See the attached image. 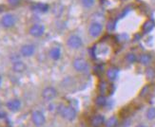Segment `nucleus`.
Here are the masks:
<instances>
[{"label":"nucleus","mask_w":155,"mask_h":127,"mask_svg":"<svg viewBox=\"0 0 155 127\" xmlns=\"http://www.w3.org/2000/svg\"><path fill=\"white\" fill-rule=\"evenodd\" d=\"M153 29H154V22L152 20H147V21H146L142 26V31L145 34L152 31Z\"/></svg>","instance_id":"obj_16"},{"label":"nucleus","mask_w":155,"mask_h":127,"mask_svg":"<svg viewBox=\"0 0 155 127\" xmlns=\"http://www.w3.org/2000/svg\"><path fill=\"white\" fill-rule=\"evenodd\" d=\"M1 84H2V77L0 76V86H1Z\"/></svg>","instance_id":"obj_30"},{"label":"nucleus","mask_w":155,"mask_h":127,"mask_svg":"<svg viewBox=\"0 0 155 127\" xmlns=\"http://www.w3.org/2000/svg\"><path fill=\"white\" fill-rule=\"evenodd\" d=\"M146 76L149 80H153L155 78V69L152 68H149L146 70Z\"/></svg>","instance_id":"obj_23"},{"label":"nucleus","mask_w":155,"mask_h":127,"mask_svg":"<svg viewBox=\"0 0 155 127\" xmlns=\"http://www.w3.org/2000/svg\"><path fill=\"white\" fill-rule=\"evenodd\" d=\"M106 122V119L104 118V116L102 115H95L94 117H92V119H91V125L92 127H101Z\"/></svg>","instance_id":"obj_12"},{"label":"nucleus","mask_w":155,"mask_h":127,"mask_svg":"<svg viewBox=\"0 0 155 127\" xmlns=\"http://www.w3.org/2000/svg\"><path fill=\"white\" fill-rule=\"evenodd\" d=\"M31 122L33 125L36 127H41L46 123V117L43 114V112L40 110H35L31 113Z\"/></svg>","instance_id":"obj_2"},{"label":"nucleus","mask_w":155,"mask_h":127,"mask_svg":"<svg viewBox=\"0 0 155 127\" xmlns=\"http://www.w3.org/2000/svg\"><path fill=\"white\" fill-rule=\"evenodd\" d=\"M67 45L71 49H78L83 46V40L78 35H71L67 40Z\"/></svg>","instance_id":"obj_3"},{"label":"nucleus","mask_w":155,"mask_h":127,"mask_svg":"<svg viewBox=\"0 0 155 127\" xmlns=\"http://www.w3.org/2000/svg\"><path fill=\"white\" fill-rule=\"evenodd\" d=\"M8 3L11 5V6H17L19 3H20V0H8Z\"/></svg>","instance_id":"obj_26"},{"label":"nucleus","mask_w":155,"mask_h":127,"mask_svg":"<svg viewBox=\"0 0 155 127\" xmlns=\"http://www.w3.org/2000/svg\"><path fill=\"white\" fill-rule=\"evenodd\" d=\"M105 125L106 127H116L118 125V119L115 116H112L110 118H109L105 122Z\"/></svg>","instance_id":"obj_19"},{"label":"nucleus","mask_w":155,"mask_h":127,"mask_svg":"<svg viewBox=\"0 0 155 127\" xmlns=\"http://www.w3.org/2000/svg\"><path fill=\"white\" fill-rule=\"evenodd\" d=\"M147 89H149V87L147 86H146V87L142 90V93H141V96H144V95H146L147 94Z\"/></svg>","instance_id":"obj_27"},{"label":"nucleus","mask_w":155,"mask_h":127,"mask_svg":"<svg viewBox=\"0 0 155 127\" xmlns=\"http://www.w3.org/2000/svg\"><path fill=\"white\" fill-rule=\"evenodd\" d=\"M21 101L18 99H12L6 103V107L12 112H17L21 108Z\"/></svg>","instance_id":"obj_10"},{"label":"nucleus","mask_w":155,"mask_h":127,"mask_svg":"<svg viewBox=\"0 0 155 127\" xmlns=\"http://www.w3.org/2000/svg\"><path fill=\"white\" fill-rule=\"evenodd\" d=\"M6 113L5 112H3V111H0V119H4L5 117H6Z\"/></svg>","instance_id":"obj_28"},{"label":"nucleus","mask_w":155,"mask_h":127,"mask_svg":"<svg viewBox=\"0 0 155 127\" xmlns=\"http://www.w3.org/2000/svg\"><path fill=\"white\" fill-rule=\"evenodd\" d=\"M15 23H16V17L13 14H12V13H7L1 19V24L6 29L12 28L15 25Z\"/></svg>","instance_id":"obj_6"},{"label":"nucleus","mask_w":155,"mask_h":127,"mask_svg":"<svg viewBox=\"0 0 155 127\" xmlns=\"http://www.w3.org/2000/svg\"><path fill=\"white\" fill-rule=\"evenodd\" d=\"M29 33L33 37H40L45 33V27L42 24H35L30 28Z\"/></svg>","instance_id":"obj_8"},{"label":"nucleus","mask_w":155,"mask_h":127,"mask_svg":"<svg viewBox=\"0 0 155 127\" xmlns=\"http://www.w3.org/2000/svg\"><path fill=\"white\" fill-rule=\"evenodd\" d=\"M138 61L142 65L147 66L149 65H150V63L152 61V57L150 54H149V53H143V54H141L140 57L138 58Z\"/></svg>","instance_id":"obj_14"},{"label":"nucleus","mask_w":155,"mask_h":127,"mask_svg":"<svg viewBox=\"0 0 155 127\" xmlns=\"http://www.w3.org/2000/svg\"><path fill=\"white\" fill-rule=\"evenodd\" d=\"M57 111L59 112V114L62 116V118L68 122H73L77 115L75 108H73L71 105L60 104L57 107Z\"/></svg>","instance_id":"obj_1"},{"label":"nucleus","mask_w":155,"mask_h":127,"mask_svg":"<svg viewBox=\"0 0 155 127\" xmlns=\"http://www.w3.org/2000/svg\"><path fill=\"white\" fill-rule=\"evenodd\" d=\"M103 31V26L99 22H92L89 27V33L93 38L98 37Z\"/></svg>","instance_id":"obj_7"},{"label":"nucleus","mask_w":155,"mask_h":127,"mask_svg":"<svg viewBox=\"0 0 155 127\" xmlns=\"http://www.w3.org/2000/svg\"><path fill=\"white\" fill-rule=\"evenodd\" d=\"M98 89H99V92L101 93V95H106V93L109 91V84H107V82L102 81L99 84Z\"/></svg>","instance_id":"obj_20"},{"label":"nucleus","mask_w":155,"mask_h":127,"mask_svg":"<svg viewBox=\"0 0 155 127\" xmlns=\"http://www.w3.org/2000/svg\"><path fill=\"white\" fill-rule=\"evenodd\" d=\"M1 104H2V103H1V101H0V107H1Z\"/></svg>","instance_id":"obj_32"},{"label":"nucleus","mask_w":155,"mask_h":127,"mask_svg":"<svg viewBox=\"0 0 155 127\" xmlns=\"http://www.w3.org/2000/svg\"><path fill=\"white\" fill-rule=\"evenodd\" d=\"M136 127H146L145 125H142V124H140V125H137Z\"/></svg>","instance_id":"obj_31"},{"label":"nucleus","mask_w":155,"mask_h":127,"mask_svg":"<svg viewBox=\"0 0 155 127\" xmlns=\"http://www.w3.org/2000/svg\"><path fill=\"white\" fill-rule=\"evenodd\" d=\"M31 10L37 12H46L49 10V6L45 3H36L31 6Z\"/></svg>","instance_id":"obj_15"},{"label":"nucleus","mask_w":155,"mask_h":127,"mask_svg":"<svg viewBox=\"0 0 155 127\" xmlns=\"http://www.w3.org/2000/svg\"><path fill=\"white\" fill-rule=\"evenodd\" d=\"M72 66L77 72H86L89 68V65H87V61L84 58H75L73 60V63H72Z\"/></svg>","instance_id":"obj_4"},{"label":"nucleus","mask_w":155,"mask_h":127,"mask_svg":"<svg viewBox=\"0 0 155 127\" xmlns=\"http://www.w3.org/2000/svg\"><path fill=\"white\" fill-rule=\"evenodd\" d=\"M35 52V46L31 44H27L21 46L20 49V55L23 57H31Z\"/></svg>","instance_id":"obj_9"},{"label":"nucleus","mask_w":155,"mask_h":127,"mask_svg":"<svg viewBox=\"0 0 155 127\" xmlns=\"http://www.w3.org/2000/svg\"><path fill=\"white\" fill-rule=\"evenodd\" d=\"M114 28H115V23H114L113 21H110L109 23H107V30H109V31H112L114 30Z\"/></svg>","instance_id":"obj_25"},{"label":"nucleus","mask_w":155,"mask_h":127,"mask_svg":"<svg viewBox=\"0 0 155 127\" xmlns=\"http://www.w3.org/2000/svg\"><path fill=\"white\" fill-rule=\"evenodd\" d=\"M42 98L46 102H51L57 96V90L52 86H47L42 91Z\"/></svg>","instance_id":"obj_5"},{"label":"nucleus","mask_w":155,"mask_h":127,"mask_svg":"<svg viewBox=\"0 0 155 127\" xmlns=\"http://www.w3.org/2000/svg\"><path fill=\"white\" fill-rule=\"evenodd\" d=\"M107 78L110 80V82H114L115 80H117L118 75H119V69L115 66H111L109 69L107 70Z\"/></svg>","instance_id":"obj_11"},{"label":"nucleus","mask_w":155,"mask_h":127,"mask_svg":"<svg viewBox=\"0 0 155 127\" xmlns=\"http://www.w3.org/2000/svg\"><path fill=\"white\" fill-rule=\"evenodd\" d=\"M125 59L129 64H134V63L137 62V56L132 52L127 53V54L126 55V57H125Z\"/></svg>","instance_id":"obj_21"},{"label":"nucleus","mask_w":155,"mask_h":127,"mask_svg":"<svg viewBox=\"0 0 155 127\" xmlns=\"http://www.w3.org/2000/svg\"><path fill=\"white\" fill-rule=\"evenodd\" d=\"M50 57L54 60V61H57V60L60 59L61 57V50L58 48V46H54V48L51 49L50 50Z\"/></svg>","instance_id":"obj_17"},{"label":"nucleus","mask_w":155,"mask_h":127,"mask_svg":"<svg viewBox=\"0 0 155 127\" xmlns=\"http://www.w3.org/2000/svg\"><path fill=\"white\" fill-rule=\"evenodd\" d=\"M107 103V97L105 95H99L98 97H96L95 99V104L99 107H103V106H106Z\"/></svg>","instance_id":"obj_18"},{"label":"nucleus","mask_w":155,"mask_h":127,"mask_svg":"<svg viewBox=\"0 0 155 127\" xmlns=\"http://www.w3.org/2000/svg\"><path fill=\"white\" fill-rule=\"evenodd\" d=\"M94 2L95 0H81V3L85 7V8H91V7L94 5Z\"/></svg>","instance_id":"obj_24"},{"label":"nucleus","mask_w":155,"mask_h":127,"mask_svg":"<svg viewBox=\"0 0 155 127\" xmlns=\"http://www.w3.org/2000/svg\"><path fill=\"white\" fill-rule=\"evenodd\" d=\"M3 10H4V6H0V12H1Z\"/></svg>","instance_id":"obj_29"},{"label":"nucleus","mask_w":155,"mask_h":127,"mask_svg":"<svg viewBox=\"0 0 155 127\" xmlns=\"http://www.w3.org/2000/svg\"><path fill=\"white\" fill-rule=\"evenodd\" d=\"M27 69V65L21 60H18L12 63V70L16 73H22Z\"/></svg>","instance_id":"obj_13"},{"label":"nucleus","mask_w":155,"mask_h":127,"mask_svg":"<svg viewBox=\"0 0 155 127\" xmlns=\"http://www.w3.org/2000/svg\"><path fill=\"white\" fill-rule=\"evenodd\" d=\"M146 117L149 121L155 119V107H150L146 112Z\"/></svg>","instance_id":"obj_22"}]
</instances>
